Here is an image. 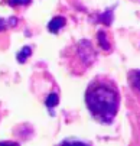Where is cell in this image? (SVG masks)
Instances as JSON below:
<instances>
[{
  "mask_svg": "<svg viewBox=\"0 0 140 146\" xmlns=\"http://www.w3.org/2000/svg\"><path fill=\"white\" fill-rule=\"evenodd\" d=\"M64 23H65V19H64V17H55V19L52 20V22L48 25V29H49L51 32H53V33H55V32H58V31H59V28H61Z\"/></svg>",
  "mask_w": 140,
  "mask_h": 146,
  "instance_id": "3957f363",
  "label": "cell"
},
{
  "mask_svg": "<svg viewBox=\"0 0 140 146\" xmlns=\"http://www.w3.org/2000/svg\"><path fill=\"white\" fill-rule=\"evenodd\" d=\"M10 6H19V5H29L30 0H7Z\"/></svg>",
  "mask_w": 140,
  "mask_h": 146,
  "instance_id": "277c9868",
  "label": "cell"
},
{
  "mask_svg": "<svg viewBox=\"0 0 140 146\" xmlns=\"http://www.w3.org/2000/svg\"><path fill=\"white\" fill-rule=\"evenodd\" d=\"M56 103H58V96H56V94H52V96L48 98V101H46V106H48V107H53Z\"/></svg>",
  "mask_w": 140,
  "mask_h": 146,
  "instance_id": "5b68a950",
  "label": "cell"
},
{
  "mask_svg": "<svg viewBox=\"0 0 140 146\" xmlns=\"http://www.w3.org/2000/svg\"><path fill=\"white\" fill-rule=\"evenodd\" d=\"M58 146H91V145L84 142V140H79V139H75V137H69V139L62 140Z\"/></svg>",
  "mask_w": 140,
  "mask_h": 146,
  "instance_id": "7a4b0ae2",
  "label": "cell"
},
{
  "mask_svg": "<svg viewBox=\"0 0 140 146\" xmlns=\"http://www.w3.org/2000/svg\"><path fill=\"white\" fill-rule=\"evenodd\" d=\"M85 103L98 123H113L120 107V91L116 81L107 75L95 77L87 87Z\"/></svg>",
  "mask_w": 140,
  "mask_h": 146,
  "instance_id": "6da1fadb",
  "label": "cell"
},
{
  "mask_svg": "<svg viewBox=\"0 0 140 146\" xmlns=\"http://www.w3.org/2000/svg\"><path fill=\"white\" fill-rule=\"evenodd\" d=\"M0 146H17V145H13V143H9V142H2V143H0Z\"/></svg>",
  "mask_w": 140,
  "mask_h": 146,
  "instance_id": "8992f818",
  "label": "cell"
}]
</instances>
